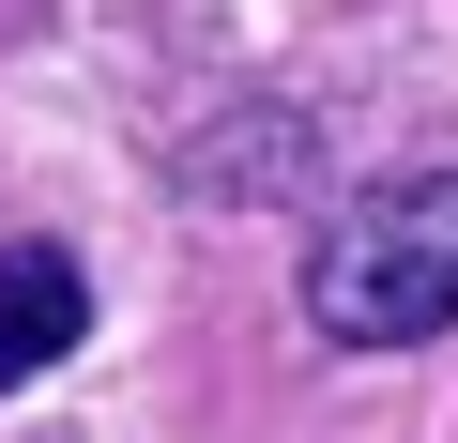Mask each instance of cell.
<instances>
[{
  "mask_svg": "<svg viewBox=\"0 0 458 443\" xmlns=\"http://www.w3.org/2000/svg\"><path fill=\"white\" fill-rule=\"evenodd\" d=\"M77 337H92V276H77V245H0V397L47 382Z\"/></svg>",
  "mask_w": 458,
  "mask_h": 443,
  "instance_id": "obj_2",
  "label": "cell"
},
{
  "mask_svg": "<svg viewBox=\"0 0 458 443\" xmlns=\"http://www.w3.org/2000/svg\"><path fill=\"white\" fill-rule=\"evenodd\" d=\"M306 321H321V352H428V337H458V168H412V183H367V199L321 214Z\"/></svg>",
  "mask_w": 458,
  "mask_h": 443,
  "instance_id": "obj_1",
  "label": "cell"
}]
</instances>
